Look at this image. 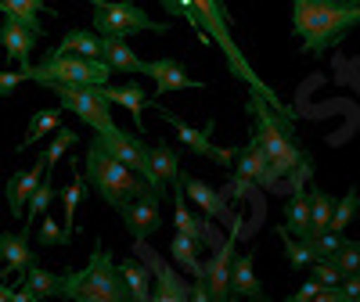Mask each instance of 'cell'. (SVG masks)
<instances>
[{
	"label": "cell",
	"instance_id": "21",
	"mask_svg": "<svg viewBox=\"0 0 360 302\" xmlns=\"http://www.w3.org/2000/svg\"><path fill=\"white\" fill-rule=\"evenodd\" d=\"M231 298H266L259 277H256V256L252 252H234L231 263Z\"/></svg>",
	"mask_w": 360,
	"mask_h": 302
},
{
	"label": "cell",
	"instance_id": "33",
	"mask_svg": "<svg viewBox=\"0 0 360 302\" xmlns=\"http://www.w3.org/2000/svg\"><path fill=\"white\" fill-rule=\"evenodd\" d=\"M332 213H335V198L324 195L321 188H314L310 191V223H314V230L332 227Z\"/></svg>",
	"mask_w": 360,
	"mask_h": 302
},
{
	"label": "cell",
	"instance_id": "25",
	"mask_svg": "<svg viewBox=\"0 0 360 302\" xmlns=\"http://www.w3.org/2000/svg\"><path fill=\"white\" fill-rule=\"evenodd\" d=\"M115 266H119V274H123L127 291H130L134 302H148V298H152V270L144 266V259L141 263L137 259H123V263H115Z\"/></svg>",
	"mask_w": 360,
	"mask_h": 302
},
{
	"label": "cell",
	"instance_id": "38",
	"mask_svg": "<svg viewBox=\"0 0 360 302\" xmlns=\"http://www.w3.org/2000/svg\"><path fill=\"white\" fill-rule=\"evenodd\" d=\"M79 140V133L76 130H69V126H58L54 130V140H51V147H47V155H44V162H47V169H54L58 162H62V155Z\"/></svg>",
	"mask_w": 360,
	"mask_h": 302
},
{
	"label": "cell",
	"instance_id": "26",
	"mask_svg": "<svg viewBox=\"0 0 360 302\" xmlns=\"http://www.w3.org/2000/svg\"><path fill=\"white\" fill-rule=\"evenodd\" d=\"M101 44H105V37L98 33V29H72V33H65V40L58 44L54 51L79 54V58H101Z\"/></svg>",
	"mask_w": 360,
	"mask_h": 302
},
{
	"label": "cell",
	"instance_id": "43",
	"mask_svg": "<svg viewBox=\"0 0 360 302\" xmlns=\"http://www.w3.org/2000/svg\"><path fill=\"white\" fill-rule=\"evenodd\" d=\"M249 184H252V180H249V176H242V173H238V176L231 180V184L224 188V195H227V198H242V195L249 191Z\"/></svg>",
	"mask_w": 360,
	"mask_h": 302
},
{
	"label": "cell",
	"instance_id": "10",
	"mask_svg": "<svg viewBox=\"0 0 360 302\" xmlns=\"http://www.w3.org/2000/svg\"><path fill=\"white\" fill-rule=\"evenodd\" d=\"M162 119H166V123L176 130V140L180 144H184L188 151H191V155H198V159H213L217 166H231V159H234V151H227V147H217L213 140H209V133H213V119H209V123H205V130H195V126H188L184 123V119H180V115H173V112H166L159 101L152 105Z\"/></svg>",
	"mask_w": 360,
	"mask_h": 302
},
{
	"label": "cell",
	"instance_id": "15",
	"mask_svg": "<svg viewBox=\"0 0 360 302\" xmlns=\"http://www.w3.org/2000/svg\"><path fill=\"white\" fill-rule=\"evenodd\" d=\"M37 40H40L37 29H29L25 22H18V18H8V15H4V25H0V47H4L8 62H15L25 76H29V69H33V65H29V54H33Z\"/></svg>",
	"mask_w": 360,
	"mask_h": 302
},
{
	"label": "cell",
	"instance_id": "2",
	"mask_svg": "<svg viewBox=\"0 0 360 302\" xmlns=\"http://www.w3.org/2000/svg\"><path fill=\"white\" fill-rule=\"evenodd\" d=\"M83 176L94 184V191L115 209V213H119L123 205L137 202L141 195H155V188L148 184L141 173H134L127 162H119L98 137L90 140L86 155H83ZM155 198H159V195H155Z\"/></svg>",
	"mask_w": 360,
	"mask_h": 302
},
{
	"label": "cell",
	"instance_id": "18",
	"mask_svg": "<svg viewBox=\"0 0 360 302\" xmlns=\"http://www.w3.org/2000/svg\"><path fill=\"white\" fill-rule=\"evenodd\" d=\"M144 76L155 79V94L159 98L169 94V90H202L205 86L202 79H191L176 58H155V62H148L144 65Z\"/></svg>",
	"mask_w": 360,
	"mask_h": 302
},
{
	"label": "cell",
	"instance_id": "42",
	"mask_svg": "<svg viewBox=\"0 0 360 302\" xmlns=\"http://www.w3.org/2000/svg\"><path fill=\"white\" fill-rule=\"evenodd\" d=\"M317 291H321V281H317V277H310L303 288H299V291H292L288 298H292V302H310V298H317Z\"/></svg>",
	"mask_w": 360,
	"mask_h": 302
},
{
	"label": "cell",
	"instance_id": "27",
	"mask_svg": "<svg viewBox=\"0 0 360 302\" xmlns=\"http://www.w3.org/2000/svg\"><path fill=\"white\" fill-rule=\"evenodd\" d=\"M205 245L202 241H195V237H188V234H180L176 230V237L169 241V259L180 266V270H188V274H202V263H198V252H202Z\"/></svg>",
	"mask_w": 360,
	"mask_h": 302
},
{
	"label": "cell",
	"instance_id": "5",
	"mask_svg": "<svg viewBox=\"0 0 360 302\" xmlns=\"http://www.w3.org/2000/svg\"><path fill=\"white\" fill-rule=\"evenodd\" d=\"M62 298H76V302H123V298H130L127 281L101 241L94 245V256H90V263L83 270H65Z\"/></svg>",
	"mask_w": 360,
	"mask_h": 302
},
{
	"label": "cell",
	"instance_id": "17",
	"mask_svg": "<svg viewBox=\"0 0 360 302\" xmlns=\"http://www.w3.org/2000/svg\"><path fill=\"white\" fill-rule=\"evenodd\" d=\"M234 241H238V230L224 241V245L213 252V259H209L202 266V277L209 284V298L217 302H227L231 298V263H234Z\"/></svg>",
	"mask_w": 360,
	"mask_h": 302
},
{
	"label": "cell",
	"instance_id": "14",
	"mask_svg": "<svg viewBox=\"0 0 360 302\" xmlns=\"http://www.w3.org/2000/svg\"><path fill=\"white\" fill-rule=\"evenodd\" d=\"M33 263H37V249L29 245V227L0 234V277H18Z\"/></svg>",
	"mask_w": 360,
	"mask_h": 302
},
{
	"label": "cell",
	"instance_id": "12",
	"mask_svg": "<svg viewBox=\"0 0 360 302\" xmlns=\"http://www.w3.org/2000/svg\"><path fill=\"white\" fill-rule=\"evenodd\" d=\"M137 256L144 259V266L152 270V281H155V288H152V298H159V302H180V298H191V288L180 281V274L173 266H166L152 249H148V237H137Z\"/></svg>",
	"mask_w": 360,
	"mask_h": 302
},
{
	"label": "cell",
	"instance_id": "11",
	"mask_svg": "<svg viewBox=\"0 0 360 302\" xmlns=\"http://www.w3.org/2000/svg\"><path fill=\"white\" fill-rule=\"evenodd\" d=\"M310 173H314V159L299 162L292 169V198L285 202V227L295 237H310L314 234V223H310V191H307Z\"/></svg>",
	"mask_w": 360,
	"mask_h": 302
},
{
	"label": "cell",
	"instance_id": "41",
	"mask_svg": "<svg viewBox=\"0 0 360 302\" xmlns=\"http://www.w3.org/2000/svg\"><path fill=\"white\" fill-rule=\"evenodd\" d=\"M25 79H29V76H25L22 69H15V72H0V98H11Z\"/></svg>",
	"mask_w": 360,
	"mask_h": 302
},
{
	"label": "cell",
	"instance_id": "34",
	"mask_svg": "<svg viewBox=\"0 0 360 302\" xmlns=\"http://www.w3.org/2000/svg\"><path fill=\"white\" fill-rule=\"evenodd\" d=\"M51 202H54V169H47L44 180L37 184V191L29 195V223H33L37 216H44L51 209Z\"/></svg>",
	"mask_w": 360,
	"mask_h": 302
},
{
	"label": "cell",
	"instance_id": "22",
	"mask_svg": "<svg viewBox=\"0 0 360 302\" xmlns=\"http://www.w3.org/2000/svg\"><path fill=\"white\" fill-rule=\"evenodd\" d=\"M44 173H47V162L40 159L33 169H25V173H15V176H8V188H4V195H8V209H11V216H22V213H25L29 195L37 191V184L44 180Z\"/></svg>",
	"mask_w": 360,
	"mask_h": 302
},
{
	"label": "cell",
	"instance_id": "23",
	"mask_svg": "<svg viewBox=\"0 0 360 302\" xmlns=\"http://www.w3.org/2000/svg\"><path fill=\"white\" fill-rule=\"evenodd\" d=\"M101 58L112 65V72H134V76H144V65L141 58L134 54V47L123 40V37H105L101 44Z\"/></svg>",
	"mask_w": 360,
	"mask_h": 302
},
{
	"label": "cell",
	"instance_id": "16",
	"mask_svg": "<svg viewBox=\"0 0 360 302\" xmlns=\"http://www.w3.org/2000/svg\"><path fill=\"white\" fill-rule=\"evenodd\" d=\"M159 202H162V198H155V195H141L137 202H130V205L119 209V216H123V227H127V234H130L134 241H137V237H152V234H159V227H162Z\"/></svg>",
	"mask_w": 360,
	"mask_h": 302
},
{
	"label": "cell",
	"instance_id": "37",
	"mask_svg": "<svg viewBox=\"0 0 360 302\" xmlns=\"http://www.w3.org/2000/svg\"><path fill=\"white\" fill-rule=\"evenodd\" d=\"M356 209H360V195H356V188H349L339 202H335V213H332V227L328 230H346L349 223H353V216H356Z\"/></svg>",
	"mask_w": 360,
	"mask_h": 302
},
{
	"label": "cell",
	"instance_id": "39",
	"mask_svg": "<svg viewBox=\"0 0 360 302\" xmlns=\"http://www.w3.org/2000/svg\"><path fill=\"white\" fill-rule=\"evenodd\" d=\"M83 198V173H72V184L62 191V205H65V230L72 234V216H76V205Z\"/></svg>",
	"mask_w": 360,
	"mask_h": 302
},
{
	"label": "cell",
	"instance_id": "24",
	"mask_svg": "<svg viewBox=\"0 0 360 302\" xmlns=\"http://www.w3.org/2000/svg\"><path fill=\"white\" fill-rule=\"evenodd\" d=\"M101 94L112 101V105H123L130 115H134V126L137 130H144V86L141 83H123V86H101Z\"/></svg>",
	"mask_w": 360,
	"mask_h": 302
},
{
	"label": "cell",
	"instance_id": "30",
	"mask_svg": "<svg viewBox=\"0 0 360 302\" xmlns=\"http://www.w3.org/2000/svg\"><path fill=\"white\" fill-rule=\"evenodd\" d=\"M278 237H281V245H285V259H288V266L292 270H303V266H310L317 256H314V249L307 245L303 237H295L288 227H278Z\"/></svg>",
	"mask_w": 360,
	"mask_h": 302
},
{
	"label": "cell",
	"instance_id": "19",
	"mask_svg": "<svg viewBox=\"0 0 360 302\" xmlns=\"http://www.w3.org/2000/svg\"><path fill=\"white\" fill-rule=\"evenodd\" d=\"M238 173L242 176H249L252 184H259V188H274L278 184V173H274V162H270V155L263 151V144L252 137L242 151H238Z\"/></svg>",
	"mask_w": 360,
	"mask_h": 302
},
{
	"label": "cell",
	"instance_id": "9",
	"mask_svg": "<svg viewBox=\"0 0 360 302\" xmlns=\"http://www.w3.org/2000/svg\"><path fill=\"white\" fill-rule=\"evenodd\" d=\"M98 140L112 151V155L119 159V162H127L134 173H141L148 184L155 188V195L159 198H166V184L155 176V169H152V155H148V144L137 137V133H127V130H119L115 123L108 126V130H98Z\"/></svg>",
	"mask_w": 360,
	"mask_h": 302
},
{
	"label": "cell",
	"instance_id": "36",
	"mask_svg": "<svg viewBox=\"0 0 360 302\" xmlns=\"http://www.w3.org/2000/svg\"><path fill=\"white\" fill-rule=\"evenodd\" d=\"M303 241L314 249V256H317V259H332V256L342 249V241H346V237H342L339 230H314V234H310V237H303Z\"/></svg>",
	"mask_w": 360,
	"mask_h": 302
},
{
	"label": "cell",
	"instance_id": "13",
	"mask_svg": "<svg viewBox=\"0 0 360 302\" xmlns=\"http://www.w3.org/2000/svg\"><path fill=\"white\" fill-rule=\"evenodd\" d=\"M173 191H184V198H191V202L202 209L205 216H220V220H231V230H242V220L227 213L224 191H213V188L205 184V180H198V176H191V173H184V169H180V173H176V180H173Z\"/></svg>",
	"mask_w": 360,
	"mask_h": 302
},
{
	"label": "cell",
	"instance_id": "32",
	"mask_svg": "<svg viewBox=\"0 0 360 302\" xmlns=\"http://www.w3.org/2000/svg\"><path fill=\"white\" fill-rule=\"evenodd\" d=\"M148 155H152L155 176L162 180V184H173L176 173H180V159L173 155V147H169V144H155V147H148Z\"/></svg>",
	"mask_w": 360,
	"mask_h": 302
},
{
	"label": "cell",
	"instance_id": "4",
	"mask_svg": "<svg viewBox=\"0 0 360 302\" xmlns=\"http://www.w3.org/2000/svg\"><path fill=\"white\" fill-rule=\"evenodd\" d=\"M195 4V11H198V22H202V33L213 40L220 51H224V58H227V65H231V72L242 79L249 90H256V94H263L270 105H274L278 112H285V115H292L295 119V112L288 108V105H281V98L270 90L256 72H252V65L245 62V54H242V47L234 44V37H231V11H227V4L224 0H191Z\"/></svg>",
	"mask_w": 360,
	"mask_h": 302
},
{
	"label": "cell",
	"instance_id": "6",
	"mask_svg": "<svg viewBox=\"0 0 360 302\" xmlns=\"http://www.w3.org/2000/svg\"><path fill=\"white\" fill-rule=\"evenodd\" d=\"M112 65L105 58H79L65 51H51L37 69H29V79L37 83H79V86H105Z\"/></svg>",
	"mask_w": 360,
	"mask_h": 302
},
{
	"label": "cell",
	"instance_id": "35",
	"mask_svg": "<svg viewBox=\"0 0 360 302\" xmlns=\"http://www.w3.org/2000/svg\"><path fill=\"white\" fill-rule=\"evenodd\" d=\"M72 241V234L58 223V220H51L47 213H44V220H40V234H37V249H65Z\"/></svg>",
	"mask_w": 360,
	"mask_h": 302
},
{
	"label": "cell",
	"instance_id": "45",
	"mask_svg": "<svg viewBox=\"0 0 360 302\" xmlns=\"http://www.w3.org/2000/svg\"><path fill=\"white\" fill-rule=\"evenodd\" d=\"M8 298H15V291H11V284L0 281V302H8Z\"/></svg>",
	"mask_w": 360,
	"mask_h": 302
},
{
	"label": "cell",
	"instance_id": "40",
	"mask_svg": "<svg viewBox=\"0 0 360 302\" xmlns=\"http://www.w3.org/2000/svg\"><path fill=\"white\" fill-rule=\"evenodd\" d=\"M339 263L342 274H353V270H360V241H342V249L332 256Z\"/></svg>",
	"mask_w": 360,
	"mask_h": 302
},
{
	"label": "cell",
	"instance_id": "8",
	"mask_svg": "<svg viewBox=\"0 0 360 302\" xmlns=\"http://www.w3.org/2000/svg\"><path fill=\"white\" fill-rule=\"evenodd\" d=\"M40 86L54 90L62 98V108L83 119L86 126H94V133L112 126V101L101 94V86H79V83H40Z\"/></svg>",
	"mask_w": 360,
	"mask_h": 302
},
{
	"label": "cell",
	"instance_id": "3",
	"mask_svg": "<svg viewBox=\"0 0 360 302\" xmlns=\"http://www.w3.org/2000/svg\"><path fill=\"white\" fill-rule=\"evenodd\" d=\"M249 115H252V137L263 144V151L270 155V162H274V173L285 176L292 173L299 162H307L310 155L303 147H299V140L292 137V126H295V119L278 112L274 105H270L263 94H249Z\"/></svg>",
	"mask_w": 360,
	"mask_h": 302
},
{
	"label": "cell",
	"instance_id": "20",
	"mask_svg": "<svg viewBox=\"0 0 360 302\" xmlns=\"http://www.w3.org/2000/svg\"><path fill=\"white\" fill-rule=\"evenodd\" d=\"M22 291H15V302H33V298H54L65 291V274H51L40 263H33L22 274Z\"/></svg>",
	"mask_w": 360,
	"mask_h": 302
},
{
	"label": "cell",
	"instance_id": "31",
	"mask_svg": "<svg viewBox=\"0 0 360 302\" xmlns=\"http://www.w3.org/2000/svg\"><path fill=\"white\" fill-rule=\"evenodd\" d=\"M173 223H176V230H180V234H188V237H195V241H202V245H205L209 230H205V223H202V220H195V216H191V209H188V202H184V191H176Z\"/></svg>",
	"mask_w": 360,
	"mask_h": 302
},
{
	"label": "cell",
	"instance_id": "29",
	"mask_svg": "<svg viewBox=\"0 0 360 302\" xmlns=\"http://www.w3.org/2000/svg\"><path fill=\"white\" fill-rule=\"evenodd\" d=\"M44 8H47V0H0V15L25 22L29 29H37L40 37H44V25L37 22V11H44Z\"/></svg>",
	"mask_w": 360,
	"mask_h": 302
},
{
	"label": "cell",
	"instance_id": "44",
	"mask_svg": "<svg viewBox=\"0 0 360 302\" xmlns=\"http://www.w3.org/2000/svg\"><path fill=\"white\" fill-rule=\"evenodd\" d=\"M342 291H346V298H360V270L342 277Z\"/></svg>",
	"mask_w": 360,
	"mask_h": 302
},
{
	"label": "cell",
	"instance_id": "28",
	"mask_svg": "<svg viewBox=\"0 0 360 302\" xmlns=\"http://www.w3.org/2000/svg\"><path fill=\"white\" fill-rule=\"evenodd\" d=\"M62 105H58V108H44V112H37L33 119H29V126H25V137H22V144L18 147H33L44 133H51V130H58V126H62Z\"/></svg>",
	"mask_w": 360,
	"mask_h": 302
},
{
	"label": "cell",
	"instance_id": "7",
	"mask_svg": "<svg viewBox=\"0 0 360 302\" xmlns=\"http://www.w3.org/2000/svg\"><path fill=\"white\" fill-rule=\"evenodd\" d=\"M94 8V29L101 37H134V33H169L166 22H152L134 0H86Z\"/></svg>",
	"mask_w": 360,
	"mask_h": 302
},
{
	"label": "cell",
	"instance_id": "1",
	"mask_svg": "<svg viewBox=\"0 0 360 302\" xmlns=\"http://www.w3.org/2000/svg\"><path fill=\"white\" fill-rule=\"evenodd\" d=\"M360 29V0H292V33L307 58H324Z\"/></svg>",
	"mask_w": 360,
	"mask_h": 302
}]
</instances>
